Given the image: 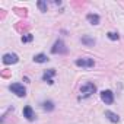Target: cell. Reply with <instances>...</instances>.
<instances>
[{
	"mask_svg": "<svg viewBox=\"0 0 124 124\" xmlns=\"http://www.w3.org/2000/svg\"><path fill=\"white\" fill-rule=\"evenodd\" d=\"M48 58H47V55L45 54H37L35 57H34V61L35 63H45Z\"/></svg>",
	"mask_w": 124,
	"mask_h": 124,
	"instance_id": "obj_11",
	"label": "cell"
},
{
	"mask_svg": "<svg viewBox=\"0 0 124 124\" xmlns=\"http://www.w3.org/2000/svg\"><path fill=\"white\" fill-rule=\"evenodd\" d=\"M37 6L39 8V10H41V12H47V3H45V2H42V0H39V2L37 3Z\"/></svg>",
	"mask_w": 124,
	"mask_h": 124,
	"instance_id": "obj_14",
	"label": "cell"
},
{
	"mask_svg": "<svg viewBox=\"0 0 124 124\" xmlns=\"http://www.w3.org/2000/svg\"><path fill=\"white\" fill-rule=\"evenodd\" d=\"M23 117H25L28 121H34V120H35V112H34V109H32L29 105H26V107L23 108Z\"/></svg>",
	"mask_w": 124,
	"mask_h": 124,
	"instance_id": "obj_7",
	"label": "cell"
},
{
	"mask_svg": "<svg viewBox=\"0 0 124 124\" xmlns=\"http://www.w3.org/2000/svg\"><path fill=\"white\" fill-rule=\"evenodd\" d=\"M86 19H88L92 25H98L99 21H101L99 15H96V13H88V15H86Z\"/></svg>",
	"mask_w": 124,
	"mask_h": 124,
	"instance_id": "obj_9",
	"label": "cell"
},
{
	"mask_svg": "<svg viewBox=\"0 0 124 124\" xmlns=\"http://www.w3.org/2000/svg\"><path fill=\"white\" fill-rule=\"evenodd\" d=\"M55 75V70L54 69H50V70H47L44 75H42V80H45V82H48V85H53L54 82H53V76Z\"/></svg>",
	"mask_w": 124,
	"mask_h": 124,
	"instance_id": "obj_8",
	"label": "cell"
},
{
	"mask_svg": "<svg viewBox=\"0 0 124 124\" xmlns=\"http://www.w3.org/2000/svg\"><path fill=\"white\" fill-rule=\"evenodd\" d=\"M42 109L44 111H53L54 109V104L51 101H44L42 102Z\"/></svg>",
	"mask_w": 124,
	"mask_h": 124,
	"instance_id": "obj_12",
	"label": "cell"
},
{
	"mask_svg": "<svg viewBox=\"0 0 124 124\" xmlns=\"http://www.w3.org/2000/svg\"><path fill=\"white\" fill-rule=\"evenodd\" d=\"M101 99L107 104V105H111L112 102H114V93L111 92V91H102L101 92Z\"/></svg>",
	"mask_w": 124,
	"mask_h": 124,
	"instance_id": "obj_6",
	"label": "cell"
},
{
	"mask_svg": "<svg viewBox=\"0 0 124 124\" xmlns=\"http://www.w3.org/2000/svg\"><path fill=\"white\" fill-rule=\"evenodd\" d=\"M32 38H34V37H32V34H26L25 37H22V42H31V41H32Z\"/></svg>",
	"mask_w": 124,
	"mask_h": 124,
	"instance_id": "obj_16",
	"label": "cell"
},
{
	"mask_svg": "<svg viewBox=\"0 0 124 124\" xmlns=\"http://www.w3.org/2000/svg\"><path fill=\"white\" fill-rule=\"evenodd\" d=\"M9 89H10L16 96H19V98H22V96L26 95V89H25V86L21 85V83H12V85L9 86Z\"/></svg>",
	"mask_w": 124,
	"mask_h": 124,
	"instance_id": "obj_3",
	"label": "cell"
},
{
	"mask_svg": "<svg viewBox=\"0 0 124 124\" xmlns=\"http://www.w3.org/2000/svg\"><path fill=\"white\" fill-rule=\"evenodd\" d=\"M51 53H53V54H66V53H67V48H66L64 42L61 41V39H57V41L54 42L53 48H51Z\"/></svg>",
	"mask_w": 124,
	"mask_h": 124,
	"instance_id": "obj_2",
	"label": "cell"
},
{
	"mask_svg": "<svg viewBox=\"0 0 124 124\" xmlns=\"http://www.w3.org/2000/svg\"><path fill=\"white\" fill-rule=\"evenodd\" d=\"M82 42L86 44V45H93L95 44V39L91 38V37H82Z\"/></svg>",
	"mask_w": 124,
	"mask_h": 124,
	"instance_id": "obj_13",
	"label": "cell"
},
{
	"mask_svg": "<svg viewBox=\"0 0 124 124\" xmlns=\"http://www.w3.org/2000/svg\"><path fill=\"white\" fill-rule=\"evenodd\" d=\"M75 64H76L78 67H93L95 61H93V58L85 57V58H78V60L75 61Z\"/></svg>",
	"mask_w": 124,
	"mask_h": 124,
	"instance_id": "obj_4",
	"label": "cell"
},
{
	"mask_svg": "<svg viewBox=\"0 0 124 124\" xmlns=\"http://www.w3.org/2000/svg\"><path fill=\"white\" fill-rule=\"evenodd\" d=\"M105 117H107L111 123H118V121H120V117H118L115 112H112V111H105Z\"/></svg>",
	"mask_w": 124,
	"mask_h": 124,
	"instance_id": "obj_10",
	"label": "cell"
},
{
	"mask_svg": "<svg viewBox=\"0 0 124 124\" xmlns=\"http://www.w3.org/2000/svg\"><path fill=\"white\" fill-rule=\"evenodd\" d=\"M95 91H96V86L93 83L88 82V83L82 85V88H80V98H89L92 93H95Z\"/></svg>",
	"mask_w": 124,
	"mask_h": 124,
	"instance_id": "obj_1",
	"label": "cell"
},
{
	"mask_svg": "<svg viewBox=\"0 0 124 124\" xmlns=\"http://www.w3.org/2000/svg\"><path fill=\"white\" fill-rule=\"evenodd\" d=\"M107 37H108L111 41H117V39L120 38V37H118V34H115V32H108V34H107Z\"/></svg>",
	"mask_w": 124,
	"mask_h": 124,
	"instance_id": "obj_15",
	"label": "cell"
},
{
	"mask_svg": "<svg viewBox=\"0 0 124 124\" xmlns=\"http://www.w3.org/2000/svg\"><path fill=\"white\" fill-rule=\"evenodd\" d=\"M2 61H3L5 64H15V63H18V61H19V58H18L16 54H13V53H8V54L3 55Z\"/></svg>",
	"mask_w": 124,
	"mask_h": 124,
	"instance_id": "obj_5",
	"label": "cell"
}]
</instances>
